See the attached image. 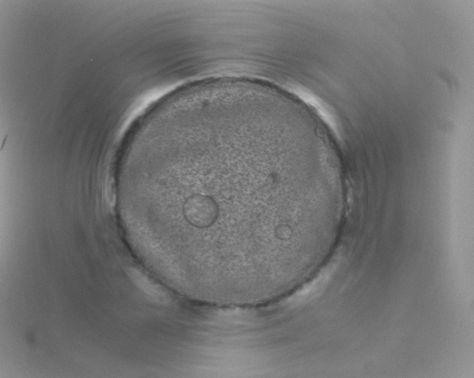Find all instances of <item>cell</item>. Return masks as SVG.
<instances>
[{
    "mask_svg": "<svg viewBox=\"0 0 474 378\" xmlns=\"http://www.w3.org/2000/svg\"><path fill=\"white\" fill-rule=\"evenodd\" d=\"M129 276L134 284L153 300L160 303L168 302L167 292L149 277L136 271H130Z\"/></svg>",
    "mask_w": 474,
    "mask_h": 378,
    "instance_id": "6da1fadb",
    "label": "cell"
}]
</instances>
